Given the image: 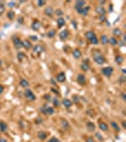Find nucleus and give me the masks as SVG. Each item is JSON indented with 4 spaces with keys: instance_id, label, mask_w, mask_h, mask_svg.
I'll return each mask as SVG.
<instances>
[{
    "instance_id": "obj_26",
    "label": "nucleus",
    "mask_w": 126,
    "mask_h": 142,
    "mask_svg": "<svg viewBox=\"0 0 126 142\" xmlns=\"http://www.w3.org/2000/svg\"><path fill=\"white\" fill-rule=\"evenodd\" d=\"M113 34H114V36H119V37H120V36L122 35V31H121L120 29L116 28V29L113 30Z\"/></svg>"
},
{
    "instance_id": "obj_59",
    "label": "nucleus",
    "mask_w": 126,
    "mask_h": 142,
    "mask_svg": "<svg viewBox=\"0 0 126 142\" xmlns=\"http://www.w3.org/2000/svg\"><path fill=\"white\" fill-rule=\"evenodd\" d=\"M51 82H52V84H56V82L54 81V80H53V79L51 80Z\"/></svg>"
},
{
    "instance_id": "obj_63",
    "label": "nucleus",
    "mask_w": 126,
    "mask_h": 142,
    "mask_svg": "<svg viewBox=\"0 0 126 142\" xmlns=\"http://www.w3.org/2000/svg\"><path fill=\"white\" fill-rule=\"evenodd\" d=\"M0 108H1V104H0Z\"/></svg>"
},
{
    "instance_id": "obj_28",
    "label": "nucleus",
    "mask_w": 126,
    "mask_h": 142,
    "mask_svg": "<svg viewBox=\"0 0 126 142\" xmlns=\"http://www.w3.org/2000/svg\"><path fill=\"white\" fill-rule=\"evenodd\" d=\"M108 43H110L112 46H116V45H118V40H117L116 37H111L108 41Z\"/></svg>"
},
{
    "instance_id": "obj_20",
    "label": "nucleus",
    "mask_w": 126,
    "mask_h": 142,
    "mask_svg": "<svg viewBox=\"0 0 126 142\" xmlns=\"http://www.w3.org/2000/svg\"><path fill=\"white\" fill-rule=\"evenodd\" d=\"M23 47L26 48V49H30V48H32V42L29 41V40H24V41H23Z\"/></svg>"
},
{
    "instance_id": "obj_15",
    "label": "nucleus",
    "mask_w": 126,
    "mask_h": 142,
    "mask_svg": "<svg viewBox=\"0 0 126 142\" xmlns=\"http://www.w3.org/2000/svg\"><path fill=\"white\" fill-rule=\"evenodd\" d=\"M44 13H45L47 16H52L53 15V13H54V10H53L52 7H47V8L45 9Z\"/></svg>"
},
{
    "instance_id": "obj_22",
    "label": "nucleus",
    "mask_w": 126,
    "mask_h": 142,
    "mask_svg": "<svg viewBox=\"0 0 126 142\" xmlns=\"http://www.w3.org/2000/svg\"><path fill=\"white\" fill-rule=\"evenodd\" d=\"M64 25H65V20L63 19V17L58 18V20H57V26H58V28H63Z\"/></svg>"
},
{
    "instance_id": "obj_23",
    "label": "nucleus",
    "mask_w": 126,
    "mask_h": 142,
    "mask_svg": "<svg viewBox=\"0 0 126 142\" xmlns=\"http://www.w3.org/2000/svg\"><path fill=\"white\" fill-rule=\"evenodd\" d=\"M7 130H8L7 123H5L4 121H0V131L2 133H5V132H7Z\"/></svg>"
},
{
    "instance_id": "obj_54",
    "label": "nucleus",
    "mask_w": 126,
    "mask_h": 142,
    "mask_svg": "<svg viewBox=\"0 0 126 142\" xmlns=\"http://www.w3.org/2000/svg\"><path fill=\"white\" fill-rule=\"evenodd\" d=\"M120 96H121V99H122L123 100H126V94L125 93H121Z\"/></svg>"
},
{
    "instance_id": "obj_14",
    "label": "nucleus",
    "mask_w": 126,
    "mask_h": 142,
    "mask_svg": "<svg viewBox=\"0 0 126 142\" xmlns=\"http://www.w3.org/2000/svg\"><path fill=\"white\" fill-rule=\"evenodd\" d=\"M19 84L21 87H24V88H28L30 86V82L29 80L26 79H21L19 80Z\"/></svg>"
},
{
    "instance_id": "obj_9",
    "label": "nucleus",
    "mask_w": 126,
    "mask_h": 142,
    "mask_svg": "<svg viewBox=\"0 0 126 142\" xmlns=\"http://www.w3.org/2000/svg\"><path fill=\"white\" fill-rule=\"evenodd\" d=\"M89 11H90V7H89V6H84V7L82 8V9H81V10L77 11V12H78V13L82 14V15L86 16L87 14H88Z\"/></svg>"
},
{
    "instance_id": "obj_51",
    "label": "nucleus",
    "mask_w": 126,
    "mask_h": 142,
    "mask_svg": "<svg viewBox=\"0 0 126 142\" xmlns=\"http://www.w3.org/2000/svg\"><path fill=\"white\" fill-rule=\"evenodd\" d=\"M100 20H101V22H104V21L106 20V18H105V15L100 16Z\"/></svg>"
},
{
    "instance_id": "obj_7",
    "label": "nucleus",
    "mask_w": 126,
    "mask_h": 142,
    "mask_svg": "<svg viewBox=\"0 0 126 142\" xmlns=\"http://www.w3.org/2000/svg\"><path fill=\"white\" fill-rule=\"evenodd\" d=\"M96 12L100 16L105 15L106 14V10L104 9L103 6H98V7H96Z\"/></svg>"
},
{
    "instance_id": "obj_37",
    "label": "nucleus",
    "mask_w": 126,
    "mask_h": 142,
    "mask_svg": "<svg viewBox=\"0 0 126 142\" xmlns=\"http://www.w3.org/2000/svg\"><path fill=\"white\" fill-rule=\"evenodd\" d=\"M47 104H45V105H43V106H41L40 107V112L42 113V114H44V115H47V112H46V108H47Z\"/></svg>"
},
{
    "instance_id": "obj_4",
    "label": "nucleus",
    "mask_w": 126,
    "mask_h": 142,
    "mask_svg": "<svg viewBox=\"0 0 126 142\" xmlns=\"http://www.w3.org/2000/svg\"><path fill=\"white\" fill-rule=\"evenodd\" d=\"M113 72H114V68L111 67V66H106V67H103V68L101 69V73H102L105 77H107V78H109V77L112 76Z\"/></svg>"
},
{
    "instance_id": "obj_21",
    "label": "nucleus",
    "mask_w": 126,
    "mask_h": 142,
    "mask_svg": "<svg viewBox=\"0 0 126 142\" xmlns=\"http://www.w3.org/2000/svg\"><path fill=\"white\" fill-rule=\"evenodd\" d=\"M95 36H96V34H95V32L92 31H89L85 32V37H86V39H87L88 41H90L92 38H94Z\"/></svg>"
},
{
    "instance_id": "obj_8",
    "label": "nucleus",
    "mask_w": 126,
    "mask_h": 142,
    "mask_svg": "<svg viewBox=\"0 0 126 142\" xmlns=\"http://www.w3.org/2000/svg\"><path fill=\"white\" fill-rule=\"evenodd\" d=\"M85 4H86V2L85 1H83V0H78V1H76L75 2V10L76 11H79L81 9H82L84 6H85Z\"/></svg>"
},
{
    "instance_id": "obj_56",
    "label": "nucleus",
    "mask_w": 126,
    "mask_h": 142,
    "mask_svg": "<svg viewBox=\"0 0 126 142\" xmlns=\"http://www.w3.org/2000/svg\"><path fill=\"white\" fill-rule=\"evenodd\" d=\"M51 91H52V92H54V93H55V94H60V93H59V91H57V90H55V88H51Z\"/></svg>"
},
{
    "instance_id": "obj_12",
    "label": "nucleus",
    "mask_w": 126,
    "mask_h": 142,
    "mask_svg": "<svg viewBox=\"0 0 126 142\" xmlns=\"http://www.w3.org/2000/svg\"><path fill=\"white\" fill-rule=\"evenodd\" d=\"M62 104H63L65 108H67V109H68V108H70V107L73 105L72 101H71L69 99H63V100H62Z\"/></svg>"
},
{
    "instance_id": "obj_19",
    "label": "nucleus",
    "mask_w": 126,
    "mask_h": 142,
    "mask_svg": "<svg viewBox=\"0 0 126 142\" xmlns=\"http://www.w3.org/2000/svg\"><path fill=\"white\" fill-rule=\"evenodd\" d=\"M72 55H73V57H74L75 59H79V58H81V56H82V52H81L80 49L76 48V49H74V50L72 51Z\"/></svg>"
},
{
    "instance_id": "obj_53",
    "label": "nucleus",
    "mask_w": 126,
    "mask_h": 142,
    "mask_svg": "<svg viewBox=\"0 0 126 142\" xmlns=\"http://www.w3.org/2000/svg\"><path fill=\"white\" fill-rule=\"evenodd\" d=\"M118 43H119V44H120V46H121V47H124V46H125V44H124L125 42H124L123 40H122V41H120V42H118Z\"/></svg>"
},
{
    "instance_id": "obj_36",
    "label": "nucleus",
    "mask_w": 126,
    "mask_h": 142,
    "mask_svg": "<svg viewBox=\"0 0 126 142\" xmlns=\"http://www.w3.org/2000/svg\"><path fill=\"white\" fill-rule=\"evenodd\" d=\"M54 13H55L57 16H59V17H61V16L63 15V12L62 11V10H56V11L54 12Z\"/></svg>"
},
{
    "instance_id": "obj_13",
    "label": "nucleus",
    "mask_w": 126,
    "mask_h": 142,
    "mask_svg": "<svg viewBox=\"0 0 126 142\" xmlns=\"http://www.w3.org/2000/svg\"><path fill=\"white\" fill-rule=\"evenodd\" d=\"M41 28V23L39 20H34L32 24V29L33 31H38Z\"/></svg>"
},
{
    "instance_id": "obj_11",
    "label": "nucleus",
    "mask_w": 126,
    "mask_h": 142,
    "mask_svg": "<svg viewBox=\"0 0 126 142\" xmlns=\"http://www.w3.org/2000/svg\"><path fill=\"white\" fill-rule=\"evenodd\" d=\"M68 36H69V31H68L67 30H63V31H62L60 32V34H59V37H60V39H61L62 41L66 40V39L68 38Z\"/></svg>"
},
{
    "instance_id": "obj_30",
    "label": "nucleus",
    "mask_w": 126,
    "mask_h": 142,
    "mask_svg": "<svg viewBox=\"0 0 126 142\" xmlns=\"http://www.w3.org/2000/svg\"><path fill=\"white\" fill-rule=\"evenodd\" d=\"M81 69L83 70V71H88V70H89V65H88V63H82L81 64Z\"/></svg>"
},
{
    "instance_id": "obj_48",
    "label": "nucleus",
    "mask_w": 126,
    "mask_h": 142,
    "mask_svg": "<svg viewBox=\"0 0 126 142\" xmlns=\"http://www.w3.org/2000/svg\"><path fill=\"white\" fill-rule=\"evenodd\" d=\"M17 22H18V24H21V25H22V24L24 23V18H23L22 16H20V17L18 18V21H17Z\"/></svg>"
},
{
    "instance_id": "obj_61",
    "label": "nucleus",
    "mask_w": 126,
    "mask_h": 142,
    "mask_svg": "<svg viewBox=\"0 0 126 142\" xmlns=\"http://www.w3.org/2000/svg\"><path fill=\"white\" fill-rule=\"evenodd\" d=\"M100 3H101V4H104V3H105V1H100Z\"/></svg>"
},
{
    "instance_id": "obj_3",
    "label": "nucleus",
    "mask_w": 126,
    "mask_h": 142,
    "mask_svg": "<svg viewBox=\"0 0 126 142\" xmlns=\"http://www.w3.org/2000/svg\"><path fill=\"white\" fill-rule=\"evenodd\" d=\"M24 96L29 101H34L36 99V96L31 89H26L25 92H24Z\"/></svg>"
},
{
    "instance_id": "obj_29",
    "label": "nucleus",
    "mask_w": 126,
    "mask_h": 142,
    "mask_svg": "<svg viewBox=\"0 0 126 142\" xmlns=\"http://www.w3.org/2000/svg\"><path fill=\"white\" fill-rule=\"evenodd\" d=\"M46 112H47V115H53L54 114V108L50 107V106H47Z\"/></svg>"
},
{
    "instance_id": "obj_18",
    "label": "nucleus",
    "mask_w": 126,
    "mask_h": 142,
    "mask_svg": "<svg viewBox=\"0 0 126 142\" xmlns=\"http://www.w3.org/2000/svg\"><path fill=\"white\" fill-rule=\"evenodd\" d=\"M99 128H100L102 132H107L108 129H109L108 125H107L105 122H100V123H99Z\"/></svg>"
},
{
    "instance_id": "obj_57",
    "label": "nucleus",
    "mask_w": 126,
    "mask_h": 142,
    "mask_svg": "<svg viewBox=\"0 0 126 142\" xmlns=\"http://www.w3.org/2000/svg\"><path fill=\"white\" fill-rule=\"evenodd\" d=\"M0 142H8V140H7L6 138H3V137H1V138H0Z\"/></svg>"
},
{
    "instance_id": "obj_55",
    "label": "nucleus",
    "mask_w": 126,
    "mask_h": 142,
    "mask_svg": "<svg viewBox=\"0 0 126 142\" xmlns=\"http://www.w3.org/2000/svg\"><path fill=\"white\" fill-rule=\"evenodd\" d=\"M4 92V86L2 84H0V95Z\"/></svg>"
},
{
    "instance_id": "obj_60",
    "label": "nucleus",
    "mask_w": 126,
    "mask_h": 142,
    "mask_svg": "<svg viewBox=\"0 0 126 142\" xmlns=\"http://www.w3.org/2000/svg\"><path fill=\"white\" fill-rule=\"evenodd\" d=\"M122 73H123V75L125 74V73H126V70H125V69H122Z\"/></svg>"
},
{
    "instance_id": "obj_44",
    "label": "nucleus",
    "mask_w": 126,
    "mask_h": 142,
    "mask_svg": "<svg viewBox=\"0 0 126 142\" xmlns=\"http://www.w3.org/2000/svg\"><path fill=\"white\" fill-rule=\"evenodd\" d=\"M8 6L10 8H13V7H15V2L14 1H10V2H8Z\"/></svg>"
},
{
    "instance_id": "obj_31",
    "label": "nucleus",
    "mask_w": 126,
    "mask_h": 142,
    "mask_svg": "<svg viewBox=\"0 0 126 142\" xmlns=\"http://www.w3.org/2000/svg\"><path fill=\"white\" fill-rule=\"evenodd\" d=\"M111 126L113 127L116 131H118V132H120V128L119 127V124H118L117 122H115V121H111Z\"/></svg>"
},
{
    "instance_id": "obj_16",
    "label": "nucleus",
    "mask_w": 126,
    "mask_h": 142,
    "mask_svg": "<svg viewBox=\"0 0 126 142\" xmlns=\"http://www.w3.org/2000/svg\"><path fill=\"white\" fill-rule=\"evenodd\" d=\"M86 128H87V130H88L89 132H94L95 130H96V125H95L93 122L88 121V122L86 123Z\"/></svg>"
},
{
    "instance_id": "obj_43",
    "label": "nucleus",
    "mask_w": 126,
    "mask_h": 142,
    "mask_svg": "<svg viewBox=\"0 0 126 142\" xmlns=\"http://www.w3.org/2000/svg\"><path fill=\"white\" fill-rule=\"evenodd\" d=\"M119 81L120 82V83H123V82H125L126 81V77L125 75H122L120 78V80H119Z\"/></svg>"
},
{
    "instance_id": "obj_17",
    "label": "nucleus",
    "mask_w": 126,
    "mask_h": 142,
    "mask_svg": "<svg viewBox=\"0 0 126 142\" xmlns=\"http://www.w3.org/2000/svg\"><path fill=\"white\" fill-rule=\"evenodd\" d=\"M37 136H38V138L40 139V140H45L46 138H47V135L46 132H43V131H40V132H38V134H37Z\"/></svg>"
},
{
    "instance_id": "obj_32",
    "label": "nucleus",
    "mask_w": 126,
    "mask_h": 142,
    "mask_svg": "<svg viewBox=\"0 0 126 142\" xmlns=\"http://www.w3.org/2000/svg\"><path fill=\"white\" fill-rule=\"evenodd\" d=\"M17 58H18V60L21 62V61H23V59H25V58H26V55H25L23 52H21V51H20V52H18V53H17Z\"/></svg>"
},
{
    "instance_id": "obj_35",
    "label": "nucleus",
    "mask_w": 126,
    "mask_h": 142,
    "mask_svg": "<svg viewBox=\"0 0 126 142\" xmlns=\"http://www.w3.org/2000/svg\"><path fill=\"white\" fill-rule=\"evenodd\" d=\"M52 102H53V104H54L55 107H59V106H60V101H59L58 98H54V99H52Z\"/></svg>"
},
{
    "instance_id": "obj_40",
    "label": "nucleus",
    "mask_w": 126,
    "mask_h": 142,
    "mask_svg": "<svg viewBox=\"0 0 126 142\" xmlns=\"http://www.w3.org/2000/svg\"><path fill=\"white\" fill-rule=\"evenodd\" d=\"M4 12H5V5L0 3V15H2Z\"/></svg>"
},
{
    "instance_id": "obj_42",
    "label": "nucleus",
    "mask_w": 126,
    "mask_h": 142,
    "mask_svg": "<svg viewBox=\"0 0 126 142\" xmlns=\"http://www.w3.org/2000/svg\"><path fill=\"white\" fill-rule=\"evenodd\" d=\"M45 4H46V1H45V0H39V1L37 2L38 7H43Z\"/></svg>"
},
{
    "instance_id": "obj_45",
    "label": "nucleus",
    "mask_w": 126,
    "mask_h": 142,
    "mask_svg": "<svg viewBox=\"0 0 126 142\" xmlns=\"http://www.w3.org/2000/svg\"><path fill=\"white\" fill-rule=\"evenodd\" d=\"M44 99H45L46 100H47V101H50V100H51V96L48 94H46L44 96Z\"/></svg>"
},
{
    "instance_id": "obj_50",
    "label": "nucleus",
    "mask_w": 126,
    "mask_h": 142,
    "mask_svg": "<svg viewBox=\"0 0 126 142\" xmlns=\"http://www.w3.org/2000/svg\"><path fill=\"white\" fill-rule=\"evenodd\" d=\"M50 140H51L52 142H61V140H60V139H58L57 137H51V138H50Z\"/></svg>"
},
{
    "instance_id": "obj_38",
    "label": "nucleus",
    "mask_w": 126,
    "mask_h": 142,
    "mask_svg": "<svg viewBox=\"0 0 126 142\" xmlns=\"http://www.w3.org/2000/svg\"><path fill=\"white\" fill-rule=\"evenodd\" d=\"M95 136H96V137H97V138H98L100 141H103V136H101L100 133H98V132H97V133L95 134Z\"/></svg>"
},
{
    "instance_id": "obj_10",
    "label": "nucleus",
    "mask_w": 126,
    "mask_h": 142,
    "mask_svg": "<svg viewBox=\"0 0 126 142\" xmlns=\"http://www.w3.org/2000/svg\"><path fill=\"white\" fill-rule=\"evenodd\" d=\"M65 80H66V76H65V74H64L63 72H61V73L57 74V76H56V80H57L58 82L63 83V82L65 81Z\"/></svg>"
},
{
    "instance_id": "obj_27",
    "label": "nucleus",
    "mask_w": 126,
    "mask_h": 142,
    "mask_svg": "<svg viewBox=\"0 0 126 142\" xmlns=\"http://www.w3.org/2000/svg\"><path fill=\"white\" fill-rule=\"evenodd\" d=\"M115 61H116V63H118V64H121V63L124 62V59H123V57H122V56L118 55V56H116Z\"/></svg>"
},
{
    "instance_id": "obj_39",
    "label": "nucleus",
    "mask_w": 126,
    "mask_h": 142,
    "mask_svg": "<svg viewBox=\"0 0 126 142\" xmlns=\"http://www.w3.org/2000/svg\"><path fill=\"white\" fill-rule=\"evenodd\" d=\"M90 43H91L92 45H98V43H99V40H98L97 36H95L94 38H92V39L90 40Z\"/></svg>"
},
{
    "instance_id": "obj_24",
    "label": "nucleus",
    "mask_w": 126,
    "mask_h": 142,
    "mask_svg": "<svg viewBox=\"0 0 126 142\" xmlns=\"http://www.w3.org/2000/svg\"><path fill=\"white\" fill-rule=\"evenodd\" d=\"M61 124H62V127H63V129L64 130H67V129H69V122L66 120V119H62V121H61Z\"/></svg>"
},
{
    "instance_id": "obj_33",
    "label": "nucleus",
    "mask_w": 126,
    "mask_h": 142,
    "mask_svg": "<svg viewBox=\"0 0 126 142\" xmlns=\"http://www.w3.org/2000/svg\"><path fill=\"white\" fill-rule=\"evenodd\" d=\"M55 35H56V31H54V30H50L49 31L47 32V37L48 38H53Z\"/></svg>"
},
{
    "instance_id": "obj_5",
    "label": "nucleus",
    "mask_w": 126,
    "mask_h": 142,
    "mask_svg": "<svg viewBox=\"0 0 126 142\" xmlns=\"http://www.w3.org/2000/svg\"><path fill=\"white\" fill-rule=\"evenodd\" d=\"M32 51H33L34 54L39 55V54H41V53H43L45 51V47L43 46H41V45H36V46H34L32 47Z\"/></svg>"
},
{
    "instance_id": "obj_62",
    "label": "nucleus",
    "mask_w": 126,
    "mask_h": 142,
    "mask_svg": "<svg viewBox=\"0 0 126 142\" xmlns=\"http://www.w3.org/2000/svg\"><path fill=\"white\" fill-rule=\"evenodd\" d=\"M1 65H2V60L0 59V66H1Z\"/></svg>"
},
{
    "instance_id": "obj_41",
    "label": "nucleus",
    "mask_w": 126,
    "mask_h": 142,
    "mask_svg": "<svg viewBox=\"0 0 126 142\" xmlns=\"http://www.w3.org/2000/svg\"><path fill=\"white\" fill-rule=\"evenodd\" d=\"M79 100H80L79 97L76 96V95H74L73 96V102L72 103H79Z\"/></svg>"
},
{
    "instance_id": "obj_58",
    "label": "nucleus",
    "mask_w": 126,
    "mask_h": 142,
    "mask_svg": "<svg viewBox=\"0 0 126 142\" xmlns=\"http://www.w3.org/2000/svg\"><path fill=\"white\" fill-rule=\"evenodd\" d=\"M122 128H123V129H126V122H125V120H124V121H122Z\"/></svg>"
},
{
    "instance_id": "obj_6",
    "label": "nucleus",
    "mask_w": 126,
    "mask_h": 142,
    "mask_svg": "<svg viewBox=\"0 0 126 142\" xmlns=\"http://www.w3.org/2000/svg\"><path fill=\"white\" fill-rule=\"evenodd\" d=\"M77 81H78V83L80 85H82V86L85 85L86 84V78H85V76L83 74H79L77 76Z\"/></svg>"
},
{
    "instance_id": "obj_25",
    "label": "nucleus",
    "mask_w": 126,
    "mask_h": 142,
    "mask_svg": "<svg viewBox=\"0 0 126 142\" xmlns=\"http://www.w3.org/2000/svg\"><path fill=\"white\" fill-rule=\"evenodd\" d=\"M100 40H101V43L102 45H107L108 44V41H109V39H108V37L106 35H101Z\"/></svg>"
},
{
    "instance_id": "obj_1",
    "label": "nucleus",
    "mask_w": 126,
    "mask_h": 142,
    "mask_svg": "<svg viewBox=\"0 0 126 142\" xmlns=\"http://www.w3.org/2000/svg\"><path fill=\"white\" fill-rule=\"evenodd\" d=\"M93 56H94V61L96 63L101 65V64H103V63H106L105 58H104V57L99 52V50H96V52L93 53Z\"/></svg>"
},
{
    "instance_id": "obj_52",
    "label": "nucleus",
    "mask_w": 126,
    "mask_h": 142,
    "mask_svg": "<svg viewBox=\"0 0 126 142\" xmlns=\"http://www.w3.org/2000/svg\"><path fill=\"white\" fill-rule=\"evenodd\" d=\"M71 24H72V26H74V29H77V23H76L75 20H73V21L71 22Z\"/></svg>"
},
{
    "instance_id": "obj_34",
    "label": "nucleus",
    "mask_w": 126,
    "mask_h": 142,
    "mask_svg": "<svg viewBox=\"0 0 126 142\" xmlns=\"http://www.w3.org/2000/svg\"><path fill=\"white\" fill-rule=\"evenodd\" d=\"M7 16H8V18H9L10 20H13V18H14V16H15V13H14V12L10 11V12L7 13Z\"/></svg>"
},
{
    "instance_id": "obj_47",
    "label": "nucleus",
    "mask_w": 126,
    "mask_h": 142,
    "mask_svg": "<svg viewBox=\"0 0 126 142\" xmlns=\"http://www.w3.org/2000/svg\"><path fill=\"white\" fill-rule=\"evenodd\" d=\"M85 142H96V141H95V139L93 138V137H91V136H88V137L86 138Z\"/></svg>"
},
{
    "instance_id": "obj_46",
    "label": "nucleus",
    "mask_w": 126,
    "mask_h": 142,
    "mask_svg": "<svg viewBox=\"0 0 126 142\" xmlns=\"http://www.w3.org/2000/svg\"><path fill=\"white\" fill-rule=\"evenodd\" d=\"M43 122V119L41 118V117H37L36 119H35V123L36 124H40V123H42Z\"/></svg>"
},
{
    "instance_id": "obj_49",
    "label": "nucleus",
    "mask_w": 126,
    "mask_h": 142,
    "mask_svg": "<svg viewBox=\"0 0 126 142\" xmlns=\"http://www.w3.org/2000/svg\"><path fill=\"white\" fill-rule=\"evenodd\" d=\"M30 39L32 40V41H37V40H38V37L35 36V35H31V36H30Z\"/></svg>"
},
{
    "instance_id": "obj_2",
    "label": "nucleus",
    "mask_w": 126,
    "mask_h": 142,
    "mask_svg": "<svg viewBox=\"0 0 126 142\" xmlns=\"http://www.w3.org/2000/svg\"><path fill=\"white\" fill-rule=\"evenodd\" d=\"M12 40H13V46L15 47L16 49H20L23 47V41L18 37V36H13L12 37Z\"/></svg>"
}]
</instances>
